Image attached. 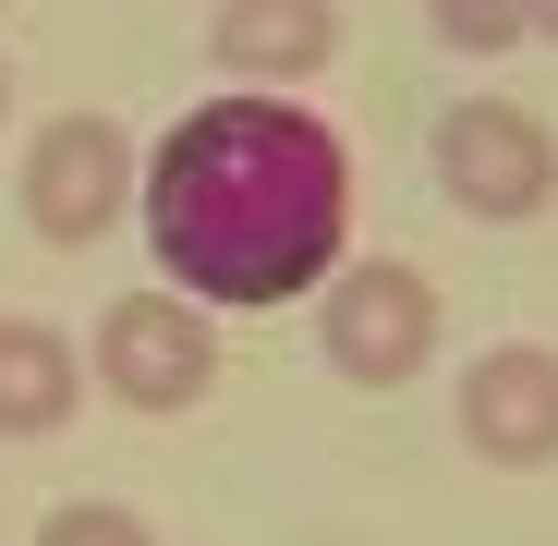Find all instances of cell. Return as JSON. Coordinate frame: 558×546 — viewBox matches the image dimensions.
I'll return each instance as SVG.
<instances>
[{
    "label": "cell",
    "instance_id": "277c9868",
    "mask_svg": "<svg viewBox=\"0 0 558 546\" xmlns=\"http://www.w3.org/2000/svg\"><path fill=\"white\" fill-rule=\"evenodd\" d=\"M425 182L474 231H534L558 207V134L522 98H449L437 134H425Z\"/></svg>",
    "mask_w": 558,
    "mask_h": 546
},
{
    "label": "cell",
    "instance_id": "3957f363",
    "mask_svg": "<svg viewBox=\"0 0 558 546\" xmlns=\"http://www.w3.org/2000/svg\"><path fill=\"white\" fill-rule=\"evenodd\" d=\"M13 195H25V231H37L49 255H85V243H110V231L134 219L146 146H134V122H110V110H61V122L25 134Z\"/></svg>",
    "mask_w": 558,
    "mask_h": 546
},
{
    "label": "cell",
    "instance_id": "ba28073f",
    "mask_svg": "<svg viewBox=\"0 0 558 546\" xmlns=\"http://www.w3.org/2000/svg\"><path fill=\"white\" fill-rule=\"evenodd\" d=\"M85 413V340L49 316H0V437L37 449Z\"/></svg>",
    "mask_w": 558,
    "mask_h": 546
},
{
    "label": "cell",
    "instance_id": "52a82bcc",
    "mask_svg": "<svg viewBox=\"0 0 558 546\" xmlns=\"http://www.w3.org/2000/svg\"><path fill=\"white\" fill-rule=\"evenodd\" d=\"M207 61L219 85H267V98H292L340 61V0H219L207 13Z\"/></svg>",
    "mask_w": 558,
    "mask_h": 546
},
{
    "label": "cell",
    "instance_id": "6da1fadb",
    "mask_svg": "<svg viewBox=\"0 0 558 546\" xmlns=\"http://www.w3.org/2000/svg\"><path fill=\"white\" fill-rule=\"evenodd\" d=\"M134 231L158 255V280L195 292L207 316L316 304L352 255V146L328 110L267 98V85L195 98L146 146Z\"/></svg>",
    "mask_w": 558,
    "mask_h": 546
},
{
    "label": "cell",
    "instance_id": "30bf717a",
    "mask_svg": "<svg viewBox=\"0 0 558 546\" xmlns=\"http://www.w3.org/2000/svg\"><path fill=\"white\" fill-rule=\"evenodd\" d=\"M25 546H158V522L122 510V498H61V510H37Z\"/></svg>",
    "mask_w": 558,
    "mask_h": 546
},
{
    "label": "cell",
    "instance_id": "8992f818",
    "mask_svg": "<svg viewBox=\"0 0 558 546\" xmlns=\"http://www.w3.org/2000/svg\"><path fill=\"white\" fill-rule=\"evenodd\" d=\"M449 425H461L474 462L546 474L558 462V352L546 340H486L474 364H461V389H449Z\"/></svg>",
    "mask_w": 558,
    "mask_h": 546
},
{
    "label": "cell",
    "instance_id": "7a4b0ae2",
    "mask_svg": "<svg viewBox=\"0 0 558 546\" xmlns=\"http://www.w3.org/2000/svg\"><path fill=\"white\" fill-rule=\"evenodd\" d=\"M85 377H98L122 413L170 425V413H195V401L219 389V316H207L195 292H170V280L110 292L98 328H85Z\"/></svg>",
    "mask_w": 558,
    "mask_h": 546
},
{
    "label": "cell",
    "instance_id": "7c38bea8",
    "mask_svg": "<svg viewBox=\"0 0 558 546\" xmlns=\"http://www.w3.org/2000/svg\"><path fill=\"white\" fill-rule=\"evenodd\" d=\"M0 122H13V61H0Z\"/></svg>",
    "mask_w": 558,
    "mask_h": 546
},
{
    "label": "cell",
    "instance_id": "8fae6325",
    "mask_svg": "<svg viewBox=\"0 0 558 546\" xmlns=\"http://www.w3.org/2000/svg\"><path fill=\"white\" fill-rule=\"evenodd\" d=\"M534 37H546V49H558V0H534Z\"/></svg>",
    "mask_w": 558,
    "mask_h": 546
},
{
    "label": "cell",
    "instance_id": "9c48e42d",
    "mask_svg": "<svg viewBox=\"0 0 558 546\" xmlns=\"http://www.w3.org/2000/svg\"><path fill=\"white\" fill-rule=\"evenodd\" d=\"M425 37L449 61H510L534 49V0H425Z\"/></svg>",
    "mask_w": 558,
    "mask_h": 546
},
{
    "label": "cell",
    "instance_id": "5b68a950",
    "mask_svg": "<svg viewBox=\"0 0 558 546\" xmlns=\"http://www.w3.org/2000/svg\"><path fill=\"white\" fill-rule=\"evenodd\" d=\"M316 364L340 389H413L437 364V280L413 255H340L316 292Z\"/></svg>",
    "mask_w": 558,
    "mask_h": 546
}]
</instances>
